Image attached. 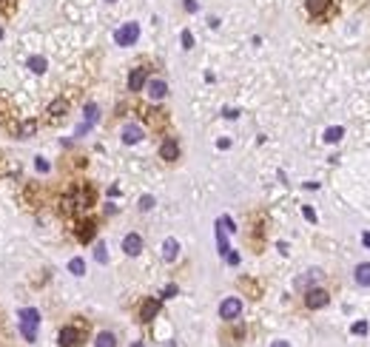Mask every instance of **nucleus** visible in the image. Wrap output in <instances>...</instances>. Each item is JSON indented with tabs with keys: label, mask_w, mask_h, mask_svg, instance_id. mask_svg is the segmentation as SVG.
I'll return each instance as SVG.
<instances>
[{
	"label": "nucleus",
	"mask_w": 370,
	"mask_h": 347,
	"mask_svg": "<svg viewBox=\"0 0 370 347\" xmlns=\"http://www.w3.org/2000/svg\"><path fill=\"white\" fill-rule=\"evenodd\" d=\"M353 279H356V285H362V288H370V262H362V265H356Z\"/></svg>",
	"instance_id": "nucleus-13"
},
{
	"label": "nucleus",
	"mask_w": 370,
	"mask_h": 347,
	"mask_svg": "<svg viewBox=\"0 0 370 347\" xmlns=\"http://www.w3.org/2000/svg\"><path fill=\"white\" fill-rule=\"evenodd\" d=\"M69 270H72L74 276H83V273H86V262H83V259H72V262H69Z\"/></svg>",
	"instance_id": "nucleus-21"
},
{
	"label": "nucleus",
	"mask_w": 370,
	"mask_h": 347,
	"mask_svg": "<svg viewBox=\"0 0 370 347\" xmlns=\"http://www.w3.org/2000/svg\"><path fill=\"white\" fill-rule=\"evenodd\" d=\"M154 208V196H143L140 199V211H151Z\"/></svg>",
	"instance_id": "nucleus-27"
},
{
	"label": "nucleus",
	"mask_w": 370,
	"mask_h": 347,
	"mask_svg": "<svg viewBox=\"0 0 370 347\" xmlns=\"http://www.w3.org/2000/svg\"><path fill=\"white\" fill-rule=\"evenodd\" d=\"M123 251L128 253V256H140V251H143V236H140V233H125Z\"/></svg>",
	"instance_id": "nucleus-7"
},
{
	"label": "nucleus",
	"mask_w": 370,
	"mask_h": 347,
	"mask_svg": "<svg viewBox=\"0 0 370 347\" xmlns=\"http://www.w3.org/2000/svg\"><path fill=\"white\" fill-rule=\"evenodd\" d=\"M350 333H356V336H364V333H367V322H356V325L350 327Z\"/></svg>",
	"instance_id": "nucleus-26"
},
{
	"label": "nucleus",
	"mask_w": 370,
	"mask_h": 347,
	"mask_svg": "<svg viewBox=\"0 0 370 347\" xmlns=\"http://www.w3.org/2000/svg\"><path fill=\"white\" fill-rule=\"evenodd\" d=\"M137 37H140V26L137 23H125L123 29H117L114 40H117V46H134Z\"/></svg>",
	"instance_id": "nucleus-3"
},
{
	"label": "nucleus",
	"mask_w": 370,
	"mask_h": 347,
	"mask_svg": "<svg viewBox=\"0 0 370 347\" xmlns=\"http://www.w3.org/2000/svg\"><path fill=\"white\" fill-rule=\"evenodd\" d=\"M160 157L165 159V162H174V159L180 157V143H177V140H171V137H168L165 143L160 145Z\"/></svg>",
	"instance_id": "nucleus-8"
},
{
	"label": "nucleus",
	"mask_w": 370,
	"mask_h": 347,
	"mask_svg": "<svg viewBox=\"0 0 370 347\" xmlns=\"http://www.w3.org/2000/svg\"><path fill=\"white\" fill-rule=\"evenodd\" d=\"M111 3H114V0H111Z\"/></svg>",
	"instance_id": "nucleus-37"
},
{
	"label": "nucleus",
	"mask_w": 370,
	"mask_h": 347,
	"mask_svg": "<svg viewBox=\"0 0 370 347\" xmlns=\"http://www.w3.org/2000/svg\"><path fill=\"white\" fill-rule=\"evenodd\" d=\"M145 80H148V72H145V68H134V72L128 74V91H143Z\"/></svg>",
	"instance_id": "nucleus-11"
},
{
	"label": "nucleus",
	"mask_w": 370,
	"mask_h": 347,
	"mask_svg": "<svg viewBox=\"0 0 370 347\" xmlns=\"http://www.w3.org/2000/svg\"><path fill=\"white\" fill-rule=\"evenodd\" d=\"M219 225H222V228H228L231 233L237 231V225H233V219H231V217H222V219H219Z\"/></svg>",
	"instance_id": "nucleus-28"
},
{
	"label": "nucleus",
	"mask_w": 370,
	"mask_h": 347,
	"mask_svg": "<svg viewBox=\"0 0 370 347\" xmlns=\"http://www.w3.org/2000/svg\"><path fill=\"white\" fill-rule=\"evenodd\" d=\"M20 330H23V336H26V341H35V336H37V322H40V313L37 310H31V307H23L20 313Z\"/></svg>",
	"instance_id": "nucleus-1"
},
{
	"label": "nucleus",
	"mask_w": 370,
	"mask_h": 347,
	"mask_svg": "<svg viewBox=\"0 0 370 347\" xmlns=\"http://www.w3.org/2000/svg\"><path fill=\"white\" fill-rule=\"evenodd\" d=\"M182 49H194V34L188 29L182 31Z\"/></svg>",
	"instance_id": "nucleus-25"
},
{
	"label": "nucleus",
	"mask_w": 370,
	"mask_h": 347,
	"mask_svg": "<svg viewBox=\"0 0 370 347\" xmlns=\"http://www.w3.org/2000/svg\"><path fill=\"white\" fill-rule=\"evenodd\" d=\"M29 68H31V72H37V74H43L46 72V60L43 57H31L29 60Z\"/></svg>",
	"instance_id": "nucleus-23"
},
{
	"label": "nucleus",
	"mask_w": 370,
	"mask_h": 347,
	"mask_svg": "<svg viewBox=\"0 0 370 347\" xmlns=\"http://www.w3.org/2000/svg\"><path fill=\"white\" fill-rule=\"evenodd\" d=\"M83 336H80V330L77 327H63L60 330V347H80L83 344Z\"/></svg>",
	"instance_id": "nucleus-6"
},
{
	"label": "nucleus",
	"mask_w": 370,
	"mask_h": 347,
	"mask_svg": "<svg viewBox=\"0 0 370 347\" xmlns=\"http://www.w3.org/2000/svg\"><path fill=\"white\" fill-rule=\"evenodd\" d=\"M177 256H180V242H177V239H165V242H162V259L174 262Z\"/></svg>",
	"instance_id": "nucleus-14"
},
{
	"label": "nucleus",
	"mask_w": 370,
	"mask_h": 347,
	"mask_svg": "<svg viewBox=\"0 0 370 347\" xmlns=\"http://www.w3.org/2000/svg\"><path fill=\"white\" fill-rule=\"evenodd\" d=\"M35 131H37V123H35V120H26V123L20 125V137H31Z\"/></svg>",
	"instance_id": "nucleus-22"
},
{
	"label": "nucleus",
	"mask_w": 370,
	"mask_h": 347,
	"mask_svg": "<svg viewBox=\"0 0 370 347\" xmlns=\"http://www.w3.org/2000/svg\"><path fill=\"white\" fill-rule=\"evenodd\" d=\"M94 259L97 262H106V259H109V253H106V245H103V242L94 248Z\"/></svg>",
	"instance_id": "nucleus-24"
},
{
	"label": "nucleus",
	"mask_w": 370,
	"mask_h": 347,
	"mask_svg": "<svg viewBox=\"0 0 370 347\" xmlns=\"http://www.w3.org/2000/svg\"><path fill=\"white\" fill-rule=\"evenodd\" d=\"M94 123H97V106H94V102H88V106H86V125H80V128H77V137H80V134H86V131L91 128Z\"/></svg>",
	"instance_id": "nucleus-17"
},
{
	"label": "nucleus",
	"mask_w": 370,
	"mask_h": 347,
	"mask_svg": "<svg viewBox=\"0 0 370 347\" xmlns=\"http://www.w3.org/2000/svg\"><path fill=\"white\" fill-rule=\"evenodd\" d=\"M185 9H188V12H196V0H185Z\"/></svg>",
	"instance_id": "nucleus-32"
},
{
	"label": "nucleus",
	"mask_w": 370,
	"mask_h": 347,
	"mask_svg": "<svg viewBox=\"0 0 370 347\" xmlns=\"http://www.w3.org/2000/svg\"><path fill=\"white\" fill-rule=\"evenodd\" d=\"M94 233H97V225L91 222V219H88V222H80V228H77V239H80V242H91Z\"/></svg>",
	"instance_id": "nucleus-16"
},
{
	"label": "nucleus",
	"mask_w": 370,
	"mask_h": 347,
	"mask_svg": "<svg viewBox=\"0 0 370 347\" xmlns=\"http://www.w3.org/2000/svg\"><path fill=\"white\" fill-rule=\"evenodd\" d=\"M302 214H305L308 222H316V211H313V208H308V205H305V208H302Z\"/></svg>",
	"instance_id": "nucleus-29"
},
{
	"label": "nucleus",
	"mask_w": 370,
	"mask_h": 347,
	"mask_svg": "<svg viewBox=\"0 0 370 347\" xmlns=\"http://www.w3.org/2000/svg\"><path fill=\"white\" fill-rule=\"evenodd\" d=\"M225 259H228V265H240V253H231V251H228Z\"/></svg>",
	"instance_id": "nucleus-30"
},
{
	"label": "nucleus",
	"mask_w": 370,
	"mask_h": 347,
	"mask_svg": "<svg viewBox=\"0 0 370 347\" xmlns=\"http://www.w3.org/2000/svg\"><path fill=\"white\" fill-rule=\"evenodd\" d=\"M131 347H143V344H140V341H137V344H131Z\"/></svg>",
	"instance_id": "nucleus-36"
},
{
	"label": "nucleus",
	"mask_w": 370,
	"mask_h": 347,
	"mask_svg": "<svg viewBox=\"0 0 370 347\" xmlns=\"http://www.w3.org/2000/svg\"><path fill=\"white\" fill-rule=\"evenodd\" d=\"M145 94L151 97V100H165V94H168V86H165V80H145Z\"/></svg>",
	"instance_id": "nucleus-5"
},
{
	"label": "nucleus",
	"mask_w": 370,
	"mask_h": 347,
	"mask_svg": "<svg viewBox=\"0 0 370 347\" xmlns=\"http://www.w3.org/2000/svg\"><path fill=\"white\" fill-rule=\"evenodd\" d=\"M143 140V128L140 125H125L123 128V143L125 145H134V143H140Z\"/></svg>",
	"instance_id": "nucleus-15"
},
{
	"label": "nucleus",
	"mask_w": 370,
	"mask_h": 347,
	"mask_svg": "<svg viewBox=\"0 0 370 347\" xmlns=\"http://www.w3.org/2000/svg\"><path fill=\"white\" fill-rule=\"evenodd\" d=\"M225 117H228V120H237V117H240V111H233V109H228V111H225Z\"/></svg>",
	"instance_id": "nucleus-33"
},
{
	"label": "nucleus",
	"mask_w": 370,
	"mask_h": 347,
	"mask_svg": "<svg viewBox=\"0 0 370 347\" xmlns=\"http://www.w3.org/2000/svg\"><path fill=\"white\" fill-rule=\"evenodd\" d=\"M362 242H364V248H370V233H362Z\"/></svg>",
	"instance_id": "nucleus-34"
},
{
	"label": "nucleus",
	"mask_w": 370,
	"mask_h": 347,
	"mask_svg": "<svg viewBox=\"0 0 370 347\" xmlns=\"http://www.w3.org/2000/svg\"><path fill=\"white\" fill-rule=\"evenodd\" d=\"M271 347H290V344H288V341H274Z\"/></svg>",
	"instance_id": "nucleus-35"
},
{
	"label": "nucleus",
	"mask_w": 370,
	"mask_h": 347,
	"mask_svg": "<svg viewBox=\"0 0 370 347\" xmlns=\"http://www.w3.org/2000/svg\"><path fill=\"white\" fill-rule=\"evenodd\" d=\"M342 137H345V128H342V125H330V128L325 131V143H339Z\"/></svg>",
	"instance_id": "nucleus-18"
},
{
	"label": "nucleus",
	"mask_w": 370,
	"mask_h": 347,
	"mask_svg": "<svg viewBox=\"0 0 370 347\" xmlns=\"http://www.w3.org/2000/svg\"><path fill=\"white\" fill-rule=\"evenodd\" d=\"M240 313H242V302L237 296H228L225 302L219 304V316L225 319V322H233V319H240Z\"/></svg>",
	"instance_id": "nucleus-4"
},
{
	"label": "nucleus",
	"mask_w": 370,
	"mask_h": 347,
	"mask_svg": "<svg viewBox=\"0 0 370 347\" xmlns=\"http://www.w3.org/2000/svg\"><path fill=\"white\" fill-rule=\"evenodd\" d=\"M174 293H177V285H168V288H165V296L171 299V296H174Z\"/></svg>",
	"instance_id": "nucleus-31"
},
{
	"label": "nucleus",
	"mask_w": 370,
	"mask_h": 347,
	"mask_svg": "<svg viewBox=\"0 0 370 347\" xmlns=\"http://www.w3.org/2000/svg\"><path fill=\"white\" fill-rule=\"evenodd\" d=\"M94 344L97 347H117V336H114V333H100Z\"/></svg>",
	"instance_id": "nucleus-20"
},
{
	"label": "nucleus",
	"mask_w": 370,
	"mask_h": 347,
	"mask_svg": "<svg viewBox=\"0 0 370 347\" xmlns=\"http://www.w3.org/2000/svg\"><path fill=\"white\" fill-rule=\"evenodd\" d=\"M330 302V293L322 288H308L305 290V304L311 307V310H319V307H325V304Z\"/></svg>",
	"instance_id": "nucleus-2"
},
{
	"label": "nucleus",
	"mask_w": 370,
	"mask_h": 347,
	"mask_svg": "<svg viewBox=\"0 0 370 347\" xmlns=\"http://www.w3.org/2000/svg\"><path fill=\"white\" fill-rule=\"evenodd\" d=\"M157 313H160V299H145L143 307H140V319L143 322H151Z\"/></svg>",
	"instance_id": "nucleus-12"
},
{
	"label": "nucleus",
	"mask_w": 370,
	"mask_h": 347,
	"mask_svg": "<svg viewBox=\"0 0 370 347\" xmlns=\"http://www.w3.org/2000/svg\"><path fill=\"white\" fill-rule=\"evenodd\" d=\"M65 111H69V102H65V100H57V102H51L49 114H51V120H57V117H63Z\"/></svg>",
	"instance_id": "nucleus-19"
},
{
	"label": "nucleus",
	"mask_w": 370,
	"mask_h": 347,
	"mask_svg": "<svg viewBox=\"0 0 370 347\" xmlns=\"http://www.w3.org/2000/svg\"><path fill=\"white\" fill-rule=\"evenodd\" d=\"M319 279H322V270H316V268H313V270H305V273H302V276H299V279H296V282H293V288H299V290H308L313 282H319Z\"/></svg>",
	"instance_id": "nucleus-10"
},
{
	"label": "nucleus",
	"mask_w": 370,
	"mask_h": 347,
	"mask_svg": "<svg viewBox=\"0 0 370 347\" xmlns=\"http://www.w3.org/2000/svg\"><path fill=\"white\" fill-rule=\"evenodd\" d=\"M330 3H333V0H305L308 15H311V17H325L327 9H330Z\"/></svg>",
	"instance_id": "nucleus-9"
}]
</instances>
